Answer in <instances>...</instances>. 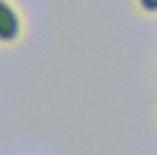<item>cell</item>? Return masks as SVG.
I'll use <instances>...</instances> for the list:
<instances>
[{
	"mask_svg": "<svg viewBox=\"0 0 157 155\" xmlns=\"http://www.w3.org/2000/svg\"><path fill=\"white\" fill-rule=\"evenodd\" d=\"M137 6H140V12H146V14H157V0H137Z\"/></svg>",
	"mask_w": 157,
	"mask_h": 155,
	"instance_id": "obj_2",
	"label": "cell"
},
{
	"mask_svg": "<svg viewBox=\"0 0 157 155\" xmlns=\"http://www.w3.org/2000/svg\"><path fill=\"white\" fill-rule=\"evenodd\" d=\"M23 38V17L12 0H0V46H14Z\"/></svg>",
	"mask_w": 157,
	"mask_h": 155,
	"instance_id": "obj_1",
	"label": "cell"
}]
</instances>
